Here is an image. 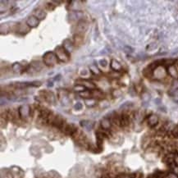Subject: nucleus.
<instances>
[{"mask_svg": "<svg viewBox=\"0 0 178 178\" xmlns=\"http://www.w3.org/2000/svg\"><path fill=\"white\" fill-rule=\"evenodd\" d=\"M58 58L55 53L54 52H47L43 57V63L48 67H53L56 63H58Z\"/></svg>", "mask_w": 178, "mask_h": 178, "instance_id": "f257e3e1", "label": "nucleus"}, {"mask_svg": "<svg viewBox=\"0 0 178 178\" xmlns=\"http://www.w3.org/2000/svg\"><path fill=\"white\" fill-rule=\"evenodd\" d=\"M55 54L57 58L62 62H68L70 58V54L63 46H58L55 49Z\"/></svg>", "mask_w": 178, "mask_h": 178, "instance_id": "f03ea898", "label": "nucleus"}, {"mask_svg": "<svg viewBox=\"0 0 178 178\" xmlns=\"http://www.w3.org/2000/svg\"><path fill=\"white\" fill-rule=\"evenodd\" d=\"M31 107L29 105L25 104L22 105L21 107H20L18 109V115L20 118L25 120L26 118L31 117Z\"/></svg>", "mask_w": 178, "mask_h": 178, "instance_id": "7ed1b4c3", "label": "nucleus"}, {"mask_svg": "<svg viewBox=\"0 0 178 178\" xmlns=\"http://www.w3.org/2000/svg\"><path fill=\"white\" fill-rule=\"evenodd\" d=\"M62 132L67 135H71L73 136L77 131H78V128L74 125V124H65L64 126L62 127Z\"/></svg>", "mask_w": 178, "mask_h": 178, "instance_id": "20e7f679", "label": "nucleus"}, {"mask_svg": "<svg viewBox=\"0 0 178 178\" xmlns=\"http://www.w3.org/2000/svg\"><path fill=\"white\" fill-rule=\"evenodd\" d=\"M65 124H66V122H65V120L63 119V117L60 115H55L54 119L52 122V126L55 128H58V129L62 130Z\"/></svg>", "mask_w": 178, "mask_h": 178, "instance_id": "39448f33", "label": "nucleus"}, {"mask_svg": "<svg viewBox=\"0 0 178 178\" xmlns=\"http://www.w3.org/2000/svg\"><path fill=\"white\" fill-rule=\"evenodd\" d=\"M39 94L42 98L49 102V103H54L55 101V96L54 94L50 91H47V90H42V91H39Z\"/></svg>", "mask_w": 178, "mask_h": 178, "instance_id": "423d86ee", "label": "nucleus"}, {"mask_svg": "<svg viewBox=\"0 0 178 178\" xmlns=\"http://www.w3.org/2000/svg\"><path fill=\"white\" fill-rule=\"evenodd\" d=\"M121 119V127H127L130 123V116L127 113L123 112L120 115Z\"/></svg>", "mask_w": 178, "mask_h": 178, "instance_id": "0eeeda50", "label": "nucleus"}, {"mask_svg": "<svg viewBox=\"0 0 178 178\" xmlns=\"http://www.w3.org/2000/svg\"><path fill=\"white\" fill-rule=\"evenodd\" d=\"M88 27V24L86 22V21L84 20H81L78 22L77 24V27H76V30H77V34H80V35H82L85 31H86Z\"/></svg>", "mask_w": 178, "mask_h": 178, "instance_id": "6e6552de", "label": "nucleus"}, {"mask_svg": "<svg viewBox=\"0 0 178 178\" xmlns=\"http://www.w3.org/2000/svg\"><path fill=\"white\" fill-rule=\"evenodd\" d=\"M77 85H81L84 87H86L87 90H95V86L94 84L89 81L87 80H77Z\"/></svg>", "mask_w": 178, "mask_h": 178, "instance_id": "1a4fd4ad", "label": "nucleus"}, {"mask_svg": "<svg viewBox=\"0 0 178 178\" xmlns=\"http://www.w3.org/2000/svg\"><path fill=\"white\" fill-rule=\"evenodd\" d=\"M159 123V117L156 115H151L149 116V119H148V125L150 128H154Z\"/></svg>", "mask_w": 178, "mask_h": 178, "instance_id": "9d476101", "label": "nucleus"}, {"mask_svg": "<svg viewBox=\"0 0 178 178\" xmlns=\"http://www.w3.org/2000/svg\"><path fill=\"white\" fill-rule=\"evenodd\" d=\"M26 25L31 27V28H34L36 27L39 25V19H37L35 16H31L26 21Z\"/></svg>", "mask_w": 178, "mask_h": 178, "instance_id": "9b49d317", "label": "nucleus"}, {"mask_svg": "<svg viewBox=\"0 0 178 178\" xmlns=\"http://www.w3.org/2000/svg\"><path fill=\"white\" fill-rule=\"evenodd\" d=\"M100 124H101V126H102L103 130L109 131V130L111 129V126H112V122H111V121L108 118L105 117L104 119H102Z\"/></svg>", "mask_w": 178, "mask_h": 178, "instance_id": "f8f14e48", "label": "nucleus"}, {"mask_svg": "<svg viewBox=\"0 0 178 178\" xmlns=\"http://www.w3.org/2000/svg\"><path fill=\"white\" fill-rule=\"evenodd\" d=\"M110 67L113 71H116V72L121 71L122 68V65L120 64V62H117V60H115V59H112V60L111 61Z\"/></svg>", "mask_w": 178, "mask_h": 178, "instance_id": "ddd939ff", "label": "nucleus"}, {"mask_svg": "<svg viewBox=\"0 0 178 178\" xmlns=\"http://www.w3.org/2000/svg\"><path fill=\"white\" fill-rule=\"evenodd\" d=\"M111 122L113 123L116 126L121 127V119H120V115H118L117 112L114 113V114L112 116Z\"/></svg>", "mask_w": 178, "mask_h": 178, "instance_id": "4468645a", "label": "nucleus"}, {"mask_svg": "<svg viewBox=\"0 0 178 178\" xmlns=\"http://www.w3.org/2000/svg\"><path fill=\"white\" fill-rule=\"evenodd\" d=\"M167 72H168V73H169V75H170L171 76L175 77V78H177L178 76L177 70V68H175L174 65H173V66H171V67H169V68H167Z\"/></svg>", "mask_w": 178, "mask_h": 178, "instance_id": "2eb2a0df", "label": "nucleus"}, {"mask_svg": "<svg viewBox=\"0 0 178 178\" xmlns=\"http://www.w3.org/2000/svg\"><path fill=\"white\" fill-rule=\"evenodd\" d=\"M80 126L87 130H91L93 128V126H94V123L92 122H90V121L84 120V121L80 122Z\"/></svg>", "mask_w": 178, "mask_h": 178, "instance_id": "dca6fc26", "label": "nucleus"}, {"mask_svg": "<svg viewBox=\"0 0 178 178\" xmlns=\"http://www.w3.org/2000/svg\"><path fill=\"white\" fill-rule=\"evenodd\" d=\"M35 17L39 20H42L46 17V13L41 9H37L36 11L35 12Z\"/></svg>", "mask_w": 178, "mask_h": 178, "instance_id": "f3484780", "label": "nucleus"}, {"mask_svg": "<svg viewBox=\"0 0 178 178\" xmlns=\"http://www.w3.org/2000/svg\"><path fill=\"white\" fill-rule=\"evenodd\" d=\"M91 94H92V96H94V98H98V99H101V98H104V94L101 92L100 90H96V89L91 91Z\"/></svg>", "mask_w": 178, "mask_h": 178, "instance_id": "a211bd4d", "label": "nucleus"}, {"mask_svg": "<svg viewBox=\"0 0 178 178\" xmlns=\"http://www.w3.org/2000/svg\"><path fill=\"white\" fill-rule=\"evenodd\" d=\"M83 41V37L82 35L80 34H76V35H75V43L76 44H80Z\"/></svg>", "mask_w": 178, "mask_h": 178, "instance_id": "6ab92c4d", "label": "nucleus"}, {"mask_svg": "<svg viewBox=\"0 0 178 178\" xmlns=\"http://www.w3.org/2000/svg\"><path fill=\"white\" fill-rule=\"evenodd\" d=\"M12 69H13V71H14L15 72H19L22 69V67H21V65L20 63L16 62V63H14V64L12 65Z\"/></svg>", "mask_w": 178, "mask_h": 178, "instance_id": "aec40b11", "label": "nucleus"}, {"mask_svg": "<svg viewBox=\"0 0 178 178\" xmlns=\"http://www.w3.org/2000/svg\"><path fill=\"white\" fill-rule=\"evenodd\" d=\"M75 89H76V90H77V91H86V87H84L83 86H81V85H76V86L75 87Z\"/></svg>", "mask_w": 178, "mask_h": 178, "instance_id": "412c9836", "label": "nucleus"}, {"mask_svg": "<svg viewBox=\"0 0 178 178\" xmlns=\"http://www.w3.org/2000/svg\"><path fill=\"white\" fill-rule=\"evenodd\" d=\"M166 178H178V175L176 174V173H174V172H170L167 173Z\"/></svg>", "mask_w": 178, "mask_h": 178, "instance_id": "4be33fe9", "label": "nucleus"}, {"mask_svg": "<svg viewBox=\"0 0 178 178\" xmlns=\"http://www.w3.org/2000/svg\"><path fill=\"white\" fill-rule=\"evenodd\" d=\"M82 108H83V105H82V104L80 103V102L76 103V104L75 105V108H76V110H80V109H82Z\"/></svg>", "mask_w": 178, "mask_h": 178, "instance_id": "5701e85b", "label": "nucleus"}, {"mask_svg": "<svg viewBox=\"0 0 178 178\" xmlns=\"http://www.w3.org/2000/svg\"><path fill=\"white\" fill-rule=\"evenodd\" d=\"M99 64H100V66H102L103 68H105V67H107L108 62H107V61H106L105 59H103V60H100V61H99Z\"/></svg>", "mask_w": 178, "mask_h": 178, "instance_id": "b1692460", "label": "nucleus"}, {"mask_svg": "<svg viewBox=\"0 0 178 178\" xmlns=\"http://www.w3.org/2000/svg\"><path fill=\"white\" fill-rule=\"evenodd\" d=\"M173 160H174V163H175L176 166L178 167V154L177 152H176V154L174 155V159H173Z\"/></svg>", "mask_w": 178, "mask_h": 178, "instance_id": "393cba45", "label": "nucleus"}, {"mask_svg": "<svg viewBox=\"0 0 178 178\" xmlns=\"http://www.w3.org/2000/svg\"><path fill=\"white\" fill-rule=\"evenodd\" d=\"M172 87H173V89H174V90H178V79H177V80L173 82V84H172Z\"/></svg>", "mask_w": 178, "mask_h": 178, "instance_id": "a878e982", "label": "nucleus"}, {"mask_svg": "<svg viewBox=\"0 0 178 178\" xmlns=\"http://www.w3.org/2000/svg\"><path fill=\"white\" fill-rule=\"evenodd\" d=\"M149 178H159V177L157 175V174H155V173H154V174H152V175H150V176H149L148 177Z\"/></svg>", "mask_w": 178, "mask_h": 178, "instance_id": "bb28decb", "label": "nucleus"}]
</instances>
